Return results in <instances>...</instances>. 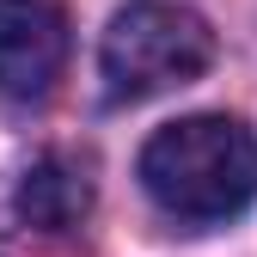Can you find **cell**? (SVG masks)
Segmentation results:
<instances>
[{
    "label": "cell",
    "instance_id": "cell-3",
    "mask_svg": "<svg viewBox=\"0 0 257 257\" xmlns=\"http://www.w3.org/2000/svg\"><path fill=\"white\" fill-rule=\"evenodd\" d=\"M68 13L55 0H0V98L43 104L68 68Z\"/></svg>",
    "mask_w": 257,
    "mask_h": 257
},
{
    "label": "cell",
    "instance_id": "cell-2",
    "mask_svg": "<svg viewBox=\"0 0 257 257\" xmlns=\"http://www.w3.org/2000/svg\"><path fill=\"white\" fill-rule=\"evenodd\" d=\"M214 61V31L172 0H128L98 43V80L110 104H147L190 86Z\"/></svg>",
    "mask_w": 257,
    "mask_h": 257
},
{
    "label": "cell",
    "instance_id": "cell-4",
    "mask_svg": "<svg viewBox=\"0 0 257 257\" xmlns=\"http://www.w3.org/2000/svg\"><path fill=\"white\" fill-rule=\"evenodd\" d=\"M7 208L31 233H74L80 220L92 214V178H86V166L49 153V159H37V166L13 184V202Z\"/></svg>",
    "mask_w": 257,
    "mask_h": 257
},
{
    "label": "cell",
    "instance_id": "cell-1",
    "mask_svg": "<svg viewBox=\"0 0 257 257\" xmlns=\"http://www.w3.org/2000/svg\"><path fill=\"white\" fill-rule=\"evenodd\" d=\"M141 190L178 227H220L257 202V135L239 116H178L141 147Z\"/></svg>",
    "mask_w": 257,
    "mask_h": 257
}]
</instances>
